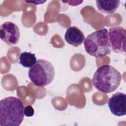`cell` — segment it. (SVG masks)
I'll return each instance as SVG.
<instances>
[{
	"label": "cell",
	"instance_id": "obj_6",
	"mask_svg": "<svg viewBox=\"0 0 126 126\" xmlns=\"http://www.w3.org/2000/svg\"><path fill=\"white\" fill-rule=\"evenodd\" d=\"M20 31L18 27L13 22L7 21L0 27V38L8 45L18 43L20 38Z\"/></svg>",
	"mask_w": 126,
	"mask_h": 126
},
{
	"label": "cell",
	"instance_id": "obj_3",
	"mask_svg": "<svg viewBox=\"0 0 126 126\" xmlns=\"http://www.w3.org/2000/svg\"><path fill=\"white\" fill-rule=\"evenodd\" d=\"M84 46L86 52L96 58L104 57L111 53L108 32L104 28L89 34L85 38Z\"/></svg>",
	"mask_w": 126,
	"mask_h": 126
},
{
	"label": "cell",
	"instance_id": "obj_4",
	"mask_svg": "<svg viewBox=\"0 0 126 126\" xmlns=\"http://www.w3.org/2000/svg\"><path fill=\"white\" fill-rule=\"evenodd\" d=\"M55 75L54 66L50 62L38 59L35 63L30 68L28 76L30 80L36 86L44 87L50 84Z\"/></svg>",
	"mask_w": 126,
	"mask_h": 126
},
{
	"label": "cell",
	"instance_id": "obj_9",
	"mask_svg": "<svg viewBox=\"0 0 126 126\" xmlns=\"http://www.w3.org/2000/svg\"><path fill=\"white\" fill-rule=\"evenodd\" d=\"M120 0H96L97 9L106 14L113 13L119 7Z\"/></svg>",
	"mask_w": 126,
	"mask_h": 126
},
{
	"label": "cell",
	"instance_id": "obj_12",
	"mask_svg": "<svg viewBox=\"0 0 126 126\" xmlns=\"http://www.w3.org/2000/svg\"><path fill=\"white\" fill-rule=\"evenodd\" d=\"M45 1H26V2H32L36 5L39 4H42Z\"/></svg>",
	"mask_w": 126,
	"mask_h": 126
},
{
	"label": "cell",
	"instance_id": "obj_2",
	"mask_svg": "<svg viewBox=\"0 0 126 126\" xmlns=\"http://www.w3.org/2000/svg\"><path fill=\"white\" fill-rule=\"evenodd\" d=\"M122 78L121 73L114 67L104 64L98 67L94 72L92 83L98 91L108 94L114 92L119 87Z\"/></svg>",
	"mask_w": 126,
	"mask_h": 126
},
{
	"label": "cell",
	"instance_id": "obj_5",
	"mask_svg": "<svg viewBox=\"0 0 126 126\" xmlns=\"http://www.w3.org/2000/svg\"><path fill=\"white\" fill-rule=\"evenodd\" d=\"M126 30L122 27L110 28L108 38L111 49L116 53L126 54Z\"/></svg>",
	"mask_w": 126,
	"mask_h": 126
},
{
	"label": "cell",
	"instance_id": "obj_1",
	"mask_svg": "<svg viewBox=\"0 0 126 126\" xmlns=\"http://www.w3.org/2000/svg\"><path fill=\"white\" fill-rule=\"evenodd\" d=\"M24 106L15 96H8L0 101V126H19L24 118Z\"/></svg>",
	"mask_w": 126,
	"mask_h": 126
},
{
	"label": "cell",
	"instance_id": "obj_8",
	"mask_svg": "<svg viewBox=\"0 0 126 126\" xmlns=\"http://www.w3.org/2000/svg\"><path fill=\"white\" fill-rule=\"evenodd\" d=\"M64 39L69 44L77 47L83 43L85 38L84 33L78 28L72 26L66 30Z\"/></svg>",
	"mask_w": 126,
	"mask_h": 126
},
{
	"label": "cell",
	"instance_id": "obj_7",
	"mask_svg": "<svg viewBox=\"0 0 126 126\" xmlns=\"http://www.w3.org/2000/svg\"><path fill=\"white\" fill-rule=\"evenodd\" d=\"M108 107L111 113L115 116L120 117L126 114V94L117 92L109 98Z\"/></svg>",
	"mask_w": 126,
	"mask_h": 126
},
{
	"label": "cell",
	"instance_id": "obj_10",
	"mask_svg": "<svg viewBox=\"0 0 126 126\" xmlns=\"http://www.w3.org/2000/svg\"><path fill=\"white\" fill-rule=\"evenodd\" d=\"M19 63L24 67H31L36 62L34 54L28 52H22L19 57Z\"/></svg>",
	"mask_w": 126,
	"mask_h": 126
},
{
	"label": "cell",
	"instance_id": "obj_11",
	"mask_svg": "<svg viewBox=\"0 0 126 126\" xmlns=\"http://www.w3.org/2000/svg\"><path fill=\"white\" fill-rule=\"evenodd\" d=\"M24 115L27 117H32L34 114V109L31 105H28L24 107Z\"/></svg>",
	"mask_w": 126,
	"mask_h": 126
}]
</instances>
